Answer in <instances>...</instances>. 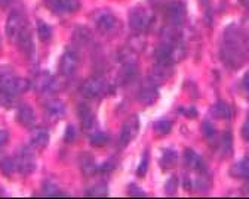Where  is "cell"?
I'll return each instance as SVG.
<instances>
[{
  "instance_id": "cell-1",
  "label": "cell",
  "mask_w": 249,
  "mask_h": 199,
  "mask_svg": "<svg viewBox=\"0 0 249 199\" xmlns=\"http://www.w3.org/2000/svg\"><path fill=\"white\" fill-rule=\"evenodd\" d=\"M221 58L230 68H239L245 61V53L242 50L240 37L236 31H227L224 45L221 47Z\"/></svg>"
},
{
  "instance_id": "cell-2",
  "label": "cell",
  "mask_w": 249,
  "mask_h": 199,
  "mask_svg": "<svg viewBox=\"0 0 249 199\" xmlns=\"http://www.w3.org/2000/svg\"><path fill=\"white\" fill-rule=\"evenodd\" d=\"M14 164H15V170H18L21 174L28 176L35 171L36 168V155L30 146H22L17 151L15 158H14Z\"/></svg>"
},
{
  "instance_id": "cell-3",
  "label": "cell",
  "mask_w": 249,
  "mask_h": 199,
  "mask_svg": "<svg viewBox=\"0 0 249 199\" xmlns=\"http://www.w3.org/2000/svg\"><path fill=\"white\" fill-rule=\"evenodd\" d=\"M151 19V12L144 6H135L129 12V25L134 31H144L150 25Z\"/></svg>"
},
{
  "instance_id": "cell-4",
  "label": "cell",
  "mask_w": 249,
  "mask_h": 199,
  "mask_svg": "<svg viewBox=\"0 0 249 199\" xmlns=\"http://www.w3.org/2000/svg\"><path fill=\"white\" fill-rule=\"evenodd\" d=\"M107 90V83L103 78H89L86 80L82 87L80 92L85 97L88 99H93V97H98L101 96L104 92Z\"/></svg>"
},
{
  "instance_id": "cell-5",
  "label": "cell",
  "mask_w": 249,
  "mask_h": 199,
  "mask_svg": "<svg viewBox=\"0 0 249 199\" xmlns=\"http://www.w3.org/2000/svg\"><path fill=\"white\" fill-rule=\"evenodd\" d=\"M97 24V28L104 32V34H108V32L114 31L117 27V18L110 12V11H98L95 14V18H93Z\"/></svg>"
},
{
  "instance_id": "cell-6",
  "label": "cell",
  "mask_w": 249,
  "mask_h": 199,
  "mask_svg": "<svg viewBox=\"0 0 249 199\" xmlns=\"http://www.w3.org/2000/svg\"><path fill=\"white\" fill-rule=\"evenodd\" d=\"M138 130H140V120L138 117H131L126 122L123 124L122 131H120V145L122 146H126L129 145L138 135Z\"/></svg>"
},
{
  "instance_id": "cell-7",
  "label": "cell",
  "mask_w": 249,
  "mask_h": 199,
  "mask_svg": "<svg viewBox=\"0 0 249 199\" xmlns=\"http://www.w3.org/2000/svg\"><path fill=\"white\" fill-rule=\"evenodd\" d=\"M165 16L171 27H179L185 19V5L182 2H178V0L177 2H172L166 8Z\"/></svg>"
},
{
  "instance_id": "cell-8",
  "label": "cell",
  "mask_w": 249,
  "mask_h": 199,
  "mask_svg": "<svg viewBox=\"0 0 249 199\" xmlns=\"http://www.w3.org/2000/svg\"><path fill=\"white\" fill-rule=\"evenodd\" d=\"M25 18L21 12L18 11H14L9 16H8V21H6V34L11 37V39H17V36L19 32L25 28Z\"/></svg>"
},
{
  "instance_id": "cell-9",
  "label": "cell",
  "mask_w": 249,
  "mask_h": 199,
  "mask_svg": "<svg viewBox=\"0 0 249 199\" xmlns=\"http://www.w3.org/2000/svg\"><path fill=\"white\" fill-rule=\"evenodd\" d=\"M77 63H79V59H77L76 52L66 50L64 53H62L61 59H59V65H58L59 66V73L62 76H66V77L71 76L77 68Z\"/></svg>"
},
{
  "instance_id": "cell-10",
  "label": "cell",
  "mask_w": 249,
  "mask_h": 199,
  "mask_svg": "<svg viewBox=\"0 0 249 199\" xmlns=\"http://www.w3.org/2000/svg\"><path fill=\"white\" fill-rule=\"evenodd\" d=\"M159 93H158V84H156L151 78H147L141 87L140 92V99L144 105H153L156 101H158Z\"/></svg>"
},
{
  "instance_id": "cell-11",
  "label": "cell",
  "mask_w": 249,
  "mask_h": 199,
  "mask_svg": "<svg viewBox=\"0 0 249 199\" xmlns=\"http://www.w3.org/2000/svg\"><path fill=\"white\" fill-rule=\"evenodd\" d=\"M15 42H17V45H18L19 50H21L25 56H28V58L33 56V53H35L33 36H31V32L28 31V28H27V27H25V28L19 32V34L17 36Z\"/></svg>"
},
{
  "instance_id": "cell-12",
  "label": "cell",
  "mask_w": 249,
  "mask_h": 199,
  "mask_svg": "<svg viewBox=\"0 0 249 199\" xmlns=\"http://www.w3.org/2000/svg\"><path fill=\"white\" fill-rule=\"evenodd\" d=\"M17 121L25 128H33L36 124V114L33 108L28 105H21L17 111Z\"/></svg>"
},
{
  "instance_id": "cell-13",
  "label": "cell",
  "mask_w": 249,
  "mask_h": 199,
  "mask_svg": "<svg viewBox=\"0 0 249 199\" xmlns=\"http://www.w3.org/2000/svg\"><path fill=\"white\" fill-rule=\"evenodd\" d=\"M45 112H46V118L49 122H56L59 121L62 117L66 114V108L62 105L61 101H51L46 108H45Z\"/></svg>"
},
{
  "instance_id": "cell-14",
  "label": "cell",
  "mask_w": 249,
  "mask_h": 199,
  "mask_svg": "<svg viewBox=\"0 0 249 199\" xmlns=\"http://www.w3.org/2000/svg\"><path fill=\"white\" fill-rule=\"evenodd\" d=\"M77 112H79V118H80V124L83 130H90L95 125V115H93V111L89 105L80 104L77 108Z\"/></svg>"
},
{
  "instance_id": "cell-15",
  "label": "cell",
  "mask_w": 249,
  "mask_h": 199,
  "mask_svg": "<svg viewBox=\"0 0 249 199\" xmlns=\"http://www.w3.org/2000/svg\"><path fill=\"white\" fill-rule=\"evenodd\" d=\"M172 74V63H156L153 74H151V80L158 84V83H165Z\"/></svg>"
},
{
  "instance_id": "cell-16",
  "label": "cell",
  "mask_w": 249,
  "mask_h": 199,
  "mask_svg": "<svg viewBox=\"0 0 249 199\" xmlns=\"http://www.w3.org/2000/svg\"><path fill=\"white\" fill-rule=\"evenodd\" d=\"M49 143V135L45 128H36L31 133V146L36 149H45Z\"/></svg>"
},
{
  "instance_id": "cell-17",
  "label": "cell",
  "mask_w": 249,
  "mask_h": 199,
  "mask_svg": "<svg viewBox=\"0 0 249 199\" xmlns=\"http://www.w3.org/2000/svg\"><path fill=\"white\" fill-rule=\"evenodd\" d=\"M53 83H55V78L49 73H42V74H39L35 78L33 87L37 92H46V90H52L53 89Z\"/></svg>"
},
{
  "instance_id": "cell-18",
  "label": "cell",
  "mask_w": 249,
  "mask_h": 199,
  "mask_svg": "<svg viewBox=\"0 0 249 199\" xmlns=\"http://www.w3.org/2000/svg\"><path fill=\"white\" fill-rule=\"evenodd\" d=\"M137 74H138L137 63H123L122 70L119 73V81L122 84H128L137 77Z\"/></svg>"
},
{
  "instance_id": "cell-19",
  "label": "cell",
  "mask_w": 249,
  "mask_h": 199,
  "mask_svg": "<svg viewBox=\"0 0 249 199\" xmlns=\"http://www.w3.org/2000/svg\"><path fill=\"white\" fill-rule=\"evenodd\" d=\"M79 165H80V170L85 176H90L95 173L97 170V164L93 161V156L89 155V153H83L80 155V159H79Z\"/></svg>"
},
{
  "instance_id": "cell-20",
  "label": "cell",
  "mask_w": 249,
  "mask_h": 199,
  "mask_svg": "<svg viewBox=\"0 0 249 199\" xmlns=\"http://www.w3.org/2000/svg\"><path fill=\"white\" fill-rule=\"evenodd\" d=\"M73 40L76 42V45L79 46H85L88 45L90 40H92V34H90V30L83 27V25H79L74 28V32H73Z\"/></svg>"
},
{
  "instance_id": "cell-21",
  "label": "cell",
  "mask_w": 249,
  "mask_h": 199,
  "mask_svg": "<svg viewBox=\"0 0 249 199\" xmlns=\"http://www.w3.org/2000/svg\"><path fill=\"white\" fill-rule=\"evenodd\" d=\"M211 114H212V117L216 118V120H229V118L231 117V109H230V107H229L226 102L220 101V102H216V104L212 107Z\"/></svg>"
},
{
  "instance_id": "cell-22",
  "label": "cell",
  "mask_w": 249,
  "mask_h": 199,
  "mask_svg": "<svg viewBox=\"0 0 249 199\" xmlns=\"http://www.w3.org/2000/svg\"><path fill=\"white\" fill-rule=\"evenodd\" d=\"M177 161H178V155L174 149H166L159 161V165L163 168V170H172L175 165H177Z\"/></svg>"
},
{
  "instance_id": "cell-23",
  "label": "cell",
  "mask_w": 249,
  "mask_h": 199,
  "mask_svg": "<svg viewBox=\"0 0 249 199\" xmlns=\"http://www.w3.org/2000/svg\"><path fill=\"white\" fill-rule=\"evenodd\" d=\"M230 173L234 177H240V179H249V155H246L243 159H240L233 170H230Z\"/></svg>"
},
{
  "instance_id": "cell-24",
  "label": "cell",
  "mask_w": 249,
  "mask_h": 199,
  "mask_svg": "<svg viewBox=\"0 0 249 199\" xmlns=\"http://www.w3.org/2000/svg\"><path fill=\"white\" fill-rule=\"evenodd\" d=\"M184 162H185L187 167H190L193 170H200L202 168V159H200V156L193 149H187L185 151Z\"/></svg>"
},
{
  "instance_id": "cell-25",
  "label": "cell",
  "mask_w": 249,
  "mask_h": 199,
  "mask_svg": "<svg viewBox=\"0 0 249 199\" xmlns=\"http://www.w3.org/2000/svg\"><path fill=\"white\" fill-rule=\"evenodd\" d=\"M36 25H37V34L40 37L42 42H49L52 39V28L42 19H37L36 21Z\"/></svg>"
},
{
  "instance_id": "cell-26",
  "label": "cell",
  "mask_w": 249,
  "mask_h": 199,
  "mask_svg": "<svg viewBox=\"0 0 249 199\" xmlns=\"http://www.w3.org/2000/svg\"><path fill=\"white\" fill-rule=\"evenodd\" d=\"M15 170V164H14V159L9 158L8 155L5 153H0V171L3 174H12V171Z\"/></svg>"
},
{
  "instance_id": "cell-27",
  "label": "cell",
  "mask_w": 249,
  "mask_h": 199,
  "mask_svg": "<svg viewBox=\"0 0 249 199\" xmlns=\"http://www.w3.org/2000/svg\"><path fill=\"white\" fill-rule=\"evenodd\" d=\"M231 146H233V142H231V135L229 131H226L223 138H220V142H218V148H220L223 156L229 155L231 152Z\"/></svg>"
},
{
  "instance_id": "cell-28",
  "label": "cell",
  "mask_w": 249,
  "mask_h": 199,
  "mask_svg": "<svg viewBox=\"0 0 249 199\" xmlns=\"http://www.w3.org/2000/svg\"><path fill=\"white\" fill-rule=\"evenodd\" d=\"M15 99H17L15 94L9 93L5 89H0V107H3V108H12L14 104H15Z\"/></svg>"
},
{
  "instance_id": "cell-29",
  "label": "cell",
  "mask_w": 249,
  "mask_h": 199,
  "mask_svg": "<svg viewBox=\"0 0 249 199\" xmlns=\"http://www.w3.org/2000/svg\"><path fill=\"white\" fill-rule=\"evenodd\" d=\"M145 46V39L142 34H140V31H137V34H134L131 39H129V47L134 50V52H141Z\"/></svg>"
},
{
  "instance_id": "cell-30",
  "label": "cell",
  "mask_w": 249,
  "mask_h": 199,
  "mask_svg": "<svg viewBox=\"0 0 249 199\" xmlns=\"http://www.w3.org/2000/svg\"><path fill=\"white\" fill-rule=\"evenodd\" d=\"M202 133H203V136L208 142H213V140H220V139H216V131L213 128V125L209 122V121H205L202 124Z\"/></svg>"
},
{
  "instance_id": "cell-31",
  "label": "cell",
  "mask_w": 249,
  "mask_h": 199,
  "mask_svg": "<svg viewBox=\"0 0 249 199\" xmlns=\"http://www.w3.org/2000/svg\"><path fill=\"white\" fill-rule=\"evenodd\" d=\"M107 140H108V138L104 131H95L93 135L89 136V142L93 146H104L107 143Z\"/></svg>"
},
{
  "instance_id": "cell-32",
  "label": "cell",
  "mask_w": 249,
  "mask_h": 199,
  "mask_svg": "<svg viewBox=\"0 0 249 199\" xmlns=\"http://www.w3.org/2000/svg\"><path fill=\"white\" fill-rule=\"evenodd\" d=\"M61 11L64 12H76L80 9V0H59Z\"/></svg>"
},
{
  "instance_id": "cell-33",
  "label": "cell",
  "mask_w": 249,
  "mask_h": 199,
  "mask_svg": "<svg viewBox=\"0 0 249 199\" xmlns=\"http://www.w3.org/2000/svg\"><path fill=\"white\" fill-rule=\"evenodd\" d=\"M171 128H172V122L169 120H160L154 124V130L158 135H168Z\"/></svg>"
},
{
  "instance_id": "cell-34",
  "label": "cell",
  "mask_w": 249,
  "mask_h": 199,
  "mask_svg": "<svg viewBox=\"0 0 249 199\" xmlns=\"http://www.w3.org/2000/svg\"><path fill=\"white\" fill-rule=\"evenodd\" d=\"M86 195H90V196H106L107 195V186L106 184H95L93 187L86 190Z\"/></svg>"
},
{
  "instance_id": "cell-35",
  "label": "cell",
  "mask_w": 249,
  "mask_h": 199,
  "mask_svg": "<svg viewBox=\"0 0 249 199\" xmlns=\"http://www.w3.org/2000/svg\"><path fill=\"white\" fill-rule=\"evenodd\" d=\"M42 192H43V195H46V196L59 195V189H58V186H56L55 183H52V182H46V183L43 184V187H42Z\"/></svg>"
},
{
  "instance_id": "cell-36",
  "label": "cell",
  "mask_w": 249,
  "mask_h": 199,
  "mask_svg": "<svg viewBox=\"0 0 249 199\" xmlns=\"http://www.w3.org/2000/svg\"><path fill=\"white\" fill-rule=\"evenodd\" d=\"M177 187H178V180H177L175 176H172V177H169V179L166 180L165 193H166V195H174V193L177 192Z\"/></svg>"
},
{
  "instance_id": "cell-37",
  "label": "cell",
  "mask_w": 249,
  "mask_h": 199,
  "mask_svg": "<svg viewBox=\"0 0 249 199\" xmlns=\"http://www.w3.org/2000/svg\"><path fill=\"white\" fill-rule=\"evenodd\" d=\"M147 168H148V153L145 152V153L142 155V159H141L140 167L137 168V173H138V176H140V177L145 176V173H147Z\"/></svg>"
},
{
  "instance_id": "cell-38",
  "label": "cell",
  "mask_w": 249,
  "mask_h": 199,
  "mask_svg": "<svg viewBox=\"0 0 249 199\" xmlns=\"http://www.w3.org/2000/svg\"><path fill=\"white\" fill-rule=\"evenodd\" d=\"M76 136H77V133H76L74 125H69L67 130H66V133H64V140H66L67 143H71V142H74Z\"/></svg>"
},
{
  "instance_id": "cell-39",
  "label": "cell",
  "mask_w": 249,
  "mask_h": 199,
  "mask_svg": "<svg viewBox=\"0 0 249 199\" xmlns=\"http://www.w3.org/2000/svg\"><path fill=\"white\" fill-rule=\"evenodd\" d=\"M128 195L129 196H145V193H144V190H141L137 184H129V187H128Z\"/></svg>"
},
{
  "instance_id": "cell-40",
  "label": "cell",
  "mask_w": 249,
  "mask_h": 199,
  "mask_svg": "<svg viewBox=\"0 0 249 199\" xmlns=\"http://www.w3.org/2000/svg\"><path fill=\"white\" fill-rule=\"evenodd\" d=\"M242 136L246 142H249V112H248V117H246V121L242 127Z\"/></svg>"
},
{
  "instance_id": "cell-41",
  "label": "cell",
  "mask_w": 249,
  "mask_h": 199,
  "mask_svg": "<svg viewBox=\"0 0 249 199\" xmlns=\"http://www.w3.org/2000/svg\"><path fill=\"white\" fill-rule=\"evenodd\" d=\"M46 5H48L52 11H55V12H59V11H61L59 0H46Z\"/></svg>"
},
{
  "instance_id": "cell-42",
  "label": "cell",
  "mask_w": 249,
  "mask_h": 199,
  "mask_svg": "<svg viewBox=\"0 0 249 199\" xmlns=\"http://www.w3.org/2000/svg\"><path fill=\"white\" fill-rule=\"evenodd\" d=\"M8 139H9L8 131H5V130H0V146H3L5 143H8Z\"/></svg>"
},
{
  "instance_id": "cell-43",
  "label": "cell",
  "mask_w": 249,
  "mask_h": 199,
  "mask_svg": "<svg viewBox=\"0 0 249 199\" xmlns=\"http://www.w3.org/2000/svg\"><path fill=\"white\" fill-rule=\"evenodd\" d=\"M184 115L189 117V118H196L197 117V109L196 108H190V109H184Z\"/></svg>"
},
{
  "instance_id": "cell-44",
  "label": "cell",
  "mask_w": 249,
  "mask_h": 199,
  "mask_svg": "<svg viewBox=\"0 0 249 199\" xmlns=\"http://www.w3.org/2000/svg\"><path fill=\"white\" fill-rule=\"evenodd\" d=\"M243 87L249 92V71L243 76Z\"/></svg>"
},
{
  "instance_id": "cell-45",
  "label": "cell",
  "mask_w": 249,
  "mask_h": 199,
  "mask_svg": "<svg viewBox=\"0 0 249 199\" xmlns=\"http://www.w3.org/2000/svg\"><path fill=\"white\" fill-rule=\"evenodd\" d=\"M9 3V0H0V8H3Z\"/></svg>"
}]
</instances>
